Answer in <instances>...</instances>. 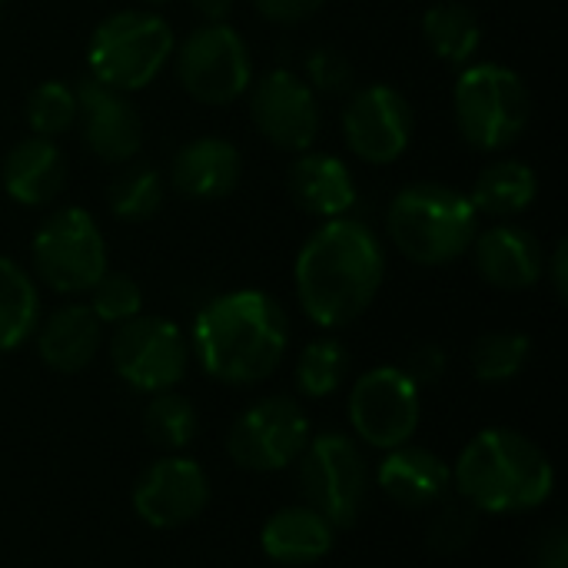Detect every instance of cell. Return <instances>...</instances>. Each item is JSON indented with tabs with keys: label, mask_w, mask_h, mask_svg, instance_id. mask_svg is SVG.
Masks as SVG:
<instances>
[{
	"label": "cell",
	"mask_w": 568,
	"mask_h": 568,
	"mask_svg": "<svg viewBox=\"0 0 568 568\" xmlns=\"http://www.w3.org/2000/svg\"><path fill=\"white\" fill-rule=\"evenodd\" d=\"M293 280L303 313L323 329H343L356 323L383 290L386 250L363 220L336 216L303 243Z\"/></svg>",
	"instance_id": "obj_1"
},
{
	"label": "cell",
	"mask_w": 568,
	"mask_h": 568,
	"mask_svg": "<svg viewBox=\"0 0 568 568\" xmlns=\"http://www.w3.org/2000/svg\"><path fill=\"white\" fill-rule=\"evenodd\" d=\"M290 349V316L263 290L213 296L193 320L190 353L206 376L226 386H253L276 373Z\"/></svg>",
	"instance_id": "obj_2"
},
{
	"label": "cell",
	"mask_w": 568,
	"mask_h": 568,
	"mask_svg": "<svg viewBox=\"0 0 568 568\" xmlns=\"http://www.w3.org/2000/svg\"><path fill=\"white\" fill-rule=\"evenodd\" d=\"M453 486L476 513H532L556 493L552 459L526 433L509 426L483 429L453 466Z\"/></svg>",
	"instance_id": "obj_3"
},
{
	"label": "cell",
	"mask_w": 568,
	"mask_h": 568,
	"mask_svg": "<svg viewBox=\"0 0 568 568\" xmlns=\"http://www.w3.org/2000/svg\"><path fill=\"white\" fill-rule=\"evenodd\" d=\"M386 233L409 263L446 266L473 246L479 233V213L456 186L409 183L389 203Z\"/></svg>",
	"instance_id": "obj_4"
},
{
	"label": "cell",
	"mask_w": 568,
	"mask_h": 568,
	"mask_svg": "<svg viewBox=\"0 0 568 568\" xmlns=\"http://www.w3.org/2000/svg\"><path fill=\"white\" fill-rule=\"evenodd\" d=\"M176 50L173 27L153 10H116L97 23L87 43L90 77L133 93L150 87Z\"/></svg>",
	"instance_id": "obj_5"
},
{
	"label": "cell",
	"mask_w": 568,
	"mask_h": 568,
	"mask_svg": "<svg viewBox=\"0 0 568 568\" xmlns=\"http://www.w3.org/2000/svg\"><path fill=\"white\" fill-rule=\"evenodd\" d=\"M453 106L459 133L483 153L513 146L532 120V93L506 63H469L456 80Z\"/></svg>",
	"instance_id": "obj_6"
},
{
	"label": "cell",
	"mask_w": 568,
	"mask_h": 568,
	"mask_svg": "<svg viewBox=\"0 0 568 568\" xmlns=\"http://www.w3.org/2000/svg\"><path fill=\"white\" fill-rule=\"evenodd\" d=\"M300 463V489L333 529H349L369 496V466L346 433H323L306 443Z\"/></svg>",
	"instance_id": "obj_7"
},
{
	"label": "cell",
	"mask_w": 568,
	"mask_h": 568,
	"mask_svg": "<svg viewBox=\"0 0 568 568\" xmlns=\"http://www.w3.org/2000/svg\"><path fill=\"white\" fill-rule=\"evenodd\" d=\"M33 270L63 296L87 293L106 273V240L100 223L80 206L53 210L33 233Z\"/></svg>",
	"instance_id": "obj_8"
},
{
	"label": "cell",
	"mask_w": 568,
	"mask_h": 568,
	"mask_svg": "<svg viewBox=\"0 0 568 568\" xmlns=\"http://www.w3.org/2000/svg\"><path fill=\"white\" fill-rule=\"evenodd\" d=\"M176 53L180 87L203 106H226L250 90L253 60L243 33L223 23H203L186 33Z\"/></svg>",
	"instance_id": "obj_9"
},
{
	"label": "cell",
	"mask_w": 568,
	"mask_h": 568,
	"mask_svg": "<svg viewBox=\"0 0 568 568\" xmlns=\"http://www.w3.org/2000/svg\"><path fill=\"white\" fill-rule=\"evenodd\" d=\"M310 439V419L293 396H263L230 426L226 453L246 473H280L296 466Z\"/></svg>",
	"instance_id": "obj_10"
},
{
	"label": "cell",
	"mask_w": 568,
	"mask_h": 568,
	"mask_svg": "<svg viewBox=\"0 0 568 568\" xmlns=\"http://www.w3.org/2000/svg\"><path fill=\"white\" fill-rule=\"evenodd\" d=\"M110 359L126 386L153 396L183 383L190 369V339L176 323L140 313L130 323L116 326Z\"/></svg>",
	"instance_id": "obj_11"
},
{
	"label": "cell",
	"mask_w": 568,
	"mask_h": 568,
	"mask_svg": "<svg viewBox=\"0 0 568 568\" xmlns=\"http://www.w3.org/2000/svg\"><path fill=\"white\" fill-rule=\"evenodd\" d=\"M423 419L419 386L403 366H376L349 389V426L373 449H396L413 443Z\"/></svg>",
	"instance_id": "obj_12"
},
{
	"label": "cell",
	"mask_w": 568,
	"mask_h": 568,
	"mask_svg": "<svg viewBox=\"0 0 568 568\" xmlns=\"http://www.w3.org/2000/svg\"><path fill=\"white\" fill-rule=\"evenodd\" d=\"M250 116L256 133L286 153H306L323 130V106L316 90L286 67L270 70L263 80H256Z\"/></svg>",
	"instance_id": "obj_13"
},
{
	"label": "cell",
	"mask_w": 568,
	"mask_h": 568,
	"mask_svg": "<svg viewBox=\"0 0 568 568\" xmlns=\"http://www.w3.org/2000/svg\"><path fill=\"white\" fill-rule=\"evenodd\" d=\"M416 116L403 90L389 83H369L343 106L346 146L373 166L396 163L413 143Z\"/></svg>",
	"instance_id": "obj_14"
},
{
	"label": "cell",
	"mask_w": 568,
	"mask_h": 568,
	"mask_svg": "<svg viewBox=\"0 0 568 568\" xmlns=\"http://www.w3.org/2000/svg\"><path fill=\"white\" fill-rule=\"evenodd\" d=\"M210 503V476L196 459L163 456L133 486V513L150 529H180L203 516Z\"/></svg>",
	"instance_id": "obj_15"
},
{
	"label": "cell",
	"mask_w": 568,
	"mask_h": 568,
	"mask_svg": "<svg viewBox=\"0 0 568 568\" xmlns=\"http://www.w3.org/2000/svg\"><path fill=\"white\" fill-rule=\"evenodd\" d=\"M77 126L83 143L103 163H130L143 146V120L126 93L83 77L77 87Z\"/></svg>",
	"instance_id": "obj_16"
},
{
	"label": "cell",
	"mask_w": 568,
	"mask_h": 568,
	"mask_svg": "<svg viewBox=\"0 0 568 568\" xmlns=\"http://www.w3.org/2000/svg\"><path fill=\"white\" fill-rule=\"evenodd\" d=\"M469 250H476L479 276L493 290H503V293L532 290L546 273V253L536 233L506 220L476 233Z\"/></svg>",
	"instance_id": "obj_17"
},
{
	"label": "cell",
	"mask_w": 568,
	"mask_h": 568,
	"mask_svg": "<svg viewBox=\"0 0 568 568\" xmlns=\"http://www.w3.org/2000/svg\"><path fill=\"white\" fill-rule=\"evenodd\" d=\"M243 180V153L223 136L183 143L170 166V183L186 200H226Z\"/></svg>",
	"instance_id": "obj_18"
},
{
	"label": "cell",
	"mask_w": 568,
	"mask_h": 568,
	"mask_svg": "<svg viewBox=\"0 0 568 568\" xmlns=\"http://www.w3.org/2000/svg\"><path fill=\"white\" fill-rule=\"evenodd\" d=\"M0 183L10 200L20 206H47L63 193L67 183V156L50 136H23L17 140L0 166Z\"/></svg>",
	"instance_id": "obj_19"
},
{
	"label": "cell",
	"mask_w": 568,
	"mask_h": 568,
	"mask_svg": "<svg viewBox=\"0 0 568 568\" xmlns=\"http://www.w3.org/2000/svg\"><path fill=\"white\" fill-rule=\"evenodd\" d=\"M379 489L403 509H429L439 506L453 489V466H446L443 456L423 449V446H396L386 453L379 473Z\"/></svg>",
	"instance_id": "obj_20"
},
{
	"label": "cell",
	"mask_w": 568,
	"mask_h": 568,
	"mask_svg": "<svg viewBox=\"0 0 568 568\" xmlns=\"http://www.w3.org/2000/svg\"><path fill=\"white\" fill-rule=\"evenodd\" d=\"M286 186L296 206L320 220L346 216L356 206L353 170L333 153H300L290 163Z\"/></svg>",
	"instance_id": "obj_21"
},
{
	"label": "cell",
	"mask_w": 568,
	"mask_h": 568,
	"mask_svg": "<svg viewBox=\"0 0 568 568\" xmlns=\"http://www.w3.org/2000/svg\"><path fill=\"white\" fill-rule=\"evenodd\" d=\"M336 529L310 506H286L263 523L260 546L276 566L306 568L323 562L333 552Z\"/></svg>",
	"instance_id": "obj_22"
},
{
	"label": "cell",
	"mask_w": 568,
	"mask_h": 568,
	"mask_svg": "<svg viewBox=\"0 0 568 568\" xmlns=\"http://www.w3.org/2000/svg\"><path fill=\"white\" fill-rule=\"evenodd\" d=\"M100 339H103V323L93 316V310L83 303H70V306H60L40 326L37 353L53 373L73 376L97 359Z\"/></svg>",
	"instance_id": "obj_23"
},
{
	"label": "cell",
	"mask_w": 568,
	"mask_h": 568,
	"mask_svg": "<svg viewBox=\"0 0 568 568\" xmlns=\"http://www.w3.org/2000/svg\"><path fill=\"white\" fill-rule=\"evenodd\" d=\"M539 196V176L523 160H496L489 163L469 193V203L476 213H486L493 220H513L526 213Z\"/></svg>",
	"instance_id": "obj_24"
},
{
	"label": "cell",
	"mask_w": 568,
	"mask_h": 568,
	"mask_svg": "<svg viewBox=\"0 0 568 568\" xmlns=\"http://www.w3.org/2000/svg\"><path fill=\"white\" fill-rule=\"evenodd\" d=\"M426 47L449 67H469L483 47V23L473 7L459 0H443L423 13Z\"/></svg>",
	"instance_id": "obj_25"
},
{
	"label": "cell",
	"mask_w": 568,
	"mask_h": 568,
	"mask_svg": "<svg viewBox=\"0 0 568 568\" xmlns=\"http://www.w3.org/2000/svg\"><path fill=\"white\" fill-rule=\"evenodd\" d=\"M40 320V293L33 276L10 256H0V353L20 349Z\"/></svg>",
	"instance_id": "obj_26"
},
{
	"label": "cell",
	"mask_w": 568,
	"mask_h": 568,
	"mask_svg": "<svg viewBox=\"0 0 568 568\" xmlns=\"http://www.w3.org/2000/svg\"><path fill=\"white\" fill-rule=\"evenodd\" d=\"M166 200V183L156 166L126 163L106 190V206L123 223H146L160 213Z\"/></svg>",
	"instance_id": "obj_27"
},
{
	"label": "cell",
	"mask_w": 568,
	"mask_h": 568,
	"mask_svg": "<svg viewBox=\"0 0 568 568\" xmlns=\"http://www.w3.org/2000/svg\"><path fill=\"white\" fill-rule=\"evenodd\" d=\"M349 363H353L349 349L333 336H320V339L306 343L300 359H296V386H300V393L310 396V399L333 396L346 383Z\"/></svg>",
	"instance_id": "obj_28"
},
{
	"label": "cell",
	"mask_w": 568,
	"mask_h": 568,
	"mask_svg": "<svg viewBox=\"0 0 568 568\" xmlns=\"http://www.w3.org/2000/svg\"><path fill=\"white\" fill-rule=\"evenodd\" d=\"M196 429H200L196 406L183 393H176V389L153 393V399L143 413V433L150 436L153 446H160L166 453H180L193 443Z\"/></svg>",
	"instance_id": "obj_29"
},
{
	"label": "cell",
	"mask_w": 568,
	"mask_h": 568,
	"mask_svg": "<svg viewBox=\"0 0 568 568\" xmlns=\"http://www.w3.org/2000/svg\"><path fill=\"white\" fill-rule=\"evenodd\" d=\"M529 353H532V343L523 333H486L476 339L469 363L479 383L496 386V383L516 379L526 369Z\"/></svg>",
	"instance_id": "obj_30"
},
{
	"label": "cell",
	"mask_w": 568,
	"mask_h": 568,
	"mask_svg": "<svg viewBox=\"0 0 568 568\" xmlns=\"http://www.w3.org/2000/svg\"><path fill=\"white\" fill-rule=\"evenodd\" d=\"M23 116H27L30 133L57 140L60 133L77 126V93H73V87L63 83V80H43L40 87H33L27 93Z\"/></svg>",
	"instance_id": "obj_31"
},
{
	"label": "cell",
	"mask_w": 568,
	"mask_h": 568,
	"mask_svg": "<svg viewBox=\"0 0 568 568\" xmlns=\"http://www.w3.org/2000/svg\"><path fill=\"white\" fill-rule=\"evenodd\" d=\"M87 293H90V310L100 323L123 326L143 313V290L130 273L106 270Z\"/></svg>",
	"instance_id": "obj_32"
},
{
	"label": "cell",
	"mask_w": 568,
	"mask_h": 568,
	"mask_svg": "<svg viewBox=\"0 0 568 568\" xmlns=\"http://www.w3.org/2000/svg\"><path fill=\"white\" fill-rule=\"evenodd\" d=\"M479 532V513L469 503H446L439 506V513L429 523V549L439 556H456L463 549L473 546Z\"/></svg>",
	"instance_id": "obj_33"
},
{
	"label": "cell",
	"mask_w": 568,
	"mask_h": 568,
	"mask_svg": "<svg viewBox=\"0 0 568 568\" xmlns=\"http://www.w3.org/2000/svg\"><path fill=\"white\" fill-rule=\"evenodd\" d=\"M306 83L320 93H343L353 87V63L339 50H313L306 60Z\"/></svg>",
	"instance_id": "obj_34"
},
{
	"label": "cell",
	"mask_w": 568,
	"mask_h": 568,
	"mask_svg": "<svg viewBox=\"0 0 568 568\" xmlns=\"http://www.w3.org/2000/svg\"><path fill=\"white\" fill-rule=\"evenodd\" d=\"M446 366H449V356L439 343H419L409 349L406 363H403V373L423 389V386H433L446 376Z\"/></svg>",
	"instance_id": "obj_35"
},
{
	"label": "cell",
	"mask_w": 568,
	"mask_h": 568,
	"mask_svg": "<svg viewBox=\"0 0 568 568\" xmlns=\"http://www.w3.org/2000/svg\"><path fill=\"white\" fill-rule=\"evenodd\" d=\"M253 3H256V10H260L270 23L290 27V23L310 20L326 0H253Z\"/></svg>",
	"instance_id": "obj_36"
},
{
	"label": "cell",
	"mask_w": 568,
	"mask_h": 568,
	"mask_svg": "<svg viewBox=\"0 0 568 568\" xmlns=\"http://www.w3.org/2000/svg\"><path fill=\"white\" fill-rule=\"evenodd\" d=\"M532 566L536 568H568V532L566 526L546 529L532 546Z\"/></svg>",
	"instance_id": "obj_37"
},
{
	"label": "cell",
	"mask_w": 568,
	"mask_h": 568,
	"mask_svg": "<svg viewBox=\"0 0 568 568\" xmlns=\"http://www.w3.org/2000/svg\"><path fill=\"white\" fill-rule=\"evenodd\" d=\"M546 270H549V276H552V290H556V296L566 303V296H568V243L566 240H559V243H556L552 260L546 263Z\"/></svg>",
	"instance_id": "obj_38"
},
{
	"label": "cell",
	"mask_w": 568,
	"mask_h": 568,
	"mask_svg": "<svg viewBox=\"0 0 568 568\" xmlns=\"http://www.w3.org/2000/svg\"><path fill=\"white\" fill-rule=\"evenodd\" d=\"M190 7H193L206 23H223V20L233 13L236 0H190Z\"/></svg>",
	"instance_id": "obj_39"
},
{
	"label": "cell",
	"mask_w": 568,
	"mask_h": 568,
	"mask_svg": "<svg viewBox=\"0 0 568 568\" xmlns=\"http://www.w3.org/2000/svg\"><path fill=\"white\" fill-rule=\"evenodd\" d=\"M146 3H166V0H146Z\"/></svg>",
	"instance_id": "obj_40"
},
{
	"label": "cell",
	"mask_w": 568,
	"mask_h": 568,
	"mask_svg": "<svg viewBox=\"0 0 568 568\" xmlns=\"http://www.w3.org/2000/svg\"><path fill=\"white\" fill-rule=\"evenodd\" d=\"M0 3H3V0H0Z\"/></svg>",
	"instance_id": "obj_41"
}]
</instances>
